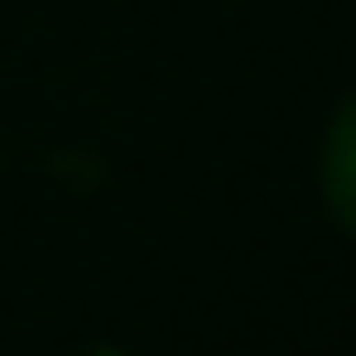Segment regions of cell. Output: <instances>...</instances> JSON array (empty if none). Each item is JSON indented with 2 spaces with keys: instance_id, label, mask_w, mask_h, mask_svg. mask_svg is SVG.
Masks as SVG:
<instances>
[{
  "instance_id": "2",
  "label": "cell",
  "mask_w": 356,
  "mask_h": 356,
  "mask_svg": "<svg viewBox=\"0 0 356 356\" xmlns=\"http://www.w3.org/2000/svg\"><path fill=\"white\" fill-rule=\"evenodd\" d=\"M92 356H126V350H92Z\"/></svg>"
},
{
  "instance_id": "1",
  "label": "cell",
  "mask_w": 356,
  "mask_h": 356,
  "mask_svg": "<svg viewBox=\"0 0 356 356\" xmlns=\"http://www.w3.org/2000/svg\"><path fill=\"white\" fill-rule=\"evenodd\" d=\"M323 204L356 238V92L337 106L330 132H323Z\"/></svg>"
}]
</instances>
